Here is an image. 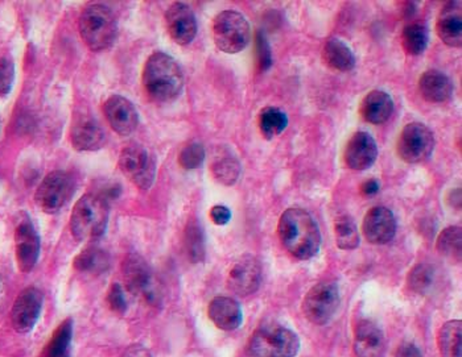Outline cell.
<instances>
[{
  "instance_id": "6da1fadb",
  "label": "cell",
  "mask_w": 462,
  "mask_h": 357,
  "mask_svg": "<svg viewBox=\"0 0 462 357\" xmlns=\"http://www.w3.org/2000/svg\"><path fill=\"white\" fill-rule=\"evenodd\" d=\"M277 234L285 249L299 260H309L320 251V228L305 209H285Z\"/></svg>"
},
{
  "instance_id": "7a4b0ae2",
  "label": "cell",
  "mask_w": 462,
  "mask_h": 357,
  "mask_svg": "<svg viewBox=\"0 0 462 357\" xmlns=\"http://www.w3.org/2000/svg\"><path fill=\"white\" fill-rule=\"evenodd\" d=\"M143 86L156 102L175 100L184 88V76L175 58L156 52L145 62L143 69Z\"/></svg>"
},
{
  "instance_id": "3957f363",
  "label": "cell",
  "mask_w": 462,
  "mask_h": 357,
  "mask_svg": "<svg viewBox=\"0 0 462 357\" xmlns=\"http://www.w3.org/2000/svg\"><path fill=\"white\" fill-rule=\"evenodd\" d=\"M108 223V206L96 194H85L74 205L71 217V231L77 242L97 240L103 236Z\"/></svg>"
},
{
  "instance_id": "277c9868",
  "label": "cell",
  "mask_w": 462,
  "mask_h": 357,
  "mask_svg": "<svg viewBox=\"0 0 462 357\" xmlns=\"http://www.w3.org/2000/svg\"><path fill=\"white\" fill-rule=\"evenodd\" d=\"M80 33L83 43L94 52L106 51L115 43L118 21L111 9L102 4H91L80 18Z\"/></svg>"
},
{
  "instance_id": "5b68a950",
  "label": "cell",
  "mask_w": 462,
  "mask_h": 357,
  "mask_svg": "<svg viewBox=\"0 0 462 357\" xmlns=\"http://www.w3.org/2000/svg\"><path fill=\"white\" fill-rule=\"evenodd\" d=\"M251 357H294L300 349L299 336L279 324L260 326L249 340Z\"/></svg>"
},
{
  "instance_id": "8992f818",
  "label": "cell",
  "mask_w": 462,
  "mask_h": 357,
  "mask_svg": "<svg viewBox=\"0 0 462 357\" xmlns=\"http://www.w3.org/2000/svg\"><path fill=\"white\" fill-rule=\"evenodd\" d=\"M125 286L133 296H140L150 305L160 302V288L148 262L136 253H130L122 262Z\"/></svg>"
},
{
  "instance_id": "52a82bcc",
  "label": "cell",
  "mask_w": 462,
  "mask_h": 357,
  "mask_svg": "<svg viewBox=\"0 0 462 357\" xmlns=\"http://www.w3.org/2000/svg\"><path fill=\"white\" fill-rule=\"evenodd\" d=\"M214 43L227 54L242 52L251 38L249 21L237 11H223L213 23Z\"/></svg>"
},
{
  "instance_id": "ba28073f",
  "label": "cell",
  "mask_w": 462,
  "mask_h": 357,
  "mask_svg": "<svg viewBox=\"0 0 462 357\" xmlns=\"http://www.w3.org/2000/svg\"><path fill=\"white\" fill-rule=\"evenodd\" d=\"M118 165L123 175L139 189L148 190L156 175V162L148 149L133 144L125 147L118 160Z\"/></svg>"
},
{
  "instance_id": "9c48e42d",
  "label": "cell",
  "mask_w": 462,
  "mask_h": 357,
  "mask_svg": "<svg viewBox=\"0 0 462 357\" xmlns=\"http://www.w3.org/2000/svg\"><path fill=\"white\" fill-rule=\"evenodd\" d=\"M339 305L337 285L332 282H320L307 293L302 301V313L309 322L324 326L329 322Z\"/></svg>"
},
{
  "instance_id": "30bf717a",
  "label": "cell",
  "mask_w": 462,
  "mask_h": 357,
  "mask_svg": "<svg viewBox=\"0 0 462 357\" xmlns=\"http://www.w3.org/2000/svg\"><path fill=\"white\" fill-rule=\"evenodd\" d=\"M398 155L409 164H418L432 155L435 149V135L421 123L407 124L400 132Z\"/></svg>"
},
{
  "instance_id": "8fae6325",
  "label": "cell",
  "mask_w": 462,
  "mask_h": 357,
  "mask_svg": "<svg viewBox=\"0 0 462 357\" xmlns=\"http://www.w3.org/2000/svg\"><path fill=\"white\" fill-rule=\"evenodd\" d=\"M73 192L74 182L71 175L56 170L46 175L36 190V205L46 214H56L71 200Z\"/></svg>"
},
{
  "instance_id": "7c38bea8",
  "label": "cell",
  "mask_w": 462,
  "mask_h": 357,
  "mask_svg": "<svg viewBox=\"0 0 462 357\" xmlns=\"http://www.w3.org/2000/svg\"><path fill=\"white\" fill-rule=\"evenodd\" d=\"M262 282V265L257 257L252 254H243L232 264L229 276L227 286L232 293L240 296L254 294Z\"/></svg>"
},
{
  "instance_id": "4fadbf2b",
  "label": "cell",
  "mask_w": 462,
  "mask_h": 357,
  "mask_svg": "<svg viewBox=\"0 0 462 357\" xmlns=\"http://www.w3.org/2000/svg\"><path fill=\"white\" fill-rule=\"evenodd\" d=\"M44 296L36 288L24 289L15 299L11 310L12 327L20 333L32 331L43 309Z\"/></svg>"
},
{
  "instance_id": "5bb4252c",
  "label": "cell",
  "mask_w": 462,
  "mask_h": 357,
  "mask_svg": "<svg viewBox=\"0 0 462 357\" xmlns=\"http://www.w3.org/2000/svg\"><path fill=\"white\" fill-rule=\"evenodd\" d=\"M15 252L19 269L29 273L35 268L40 254V237L31 219L26 217L19 222L15 231Z\"/></svg>"
},
{
  "instance_id": "9a60e30c",
  "label": "cell",
  "mask_w": 462,
  "mask_h": 357,
  "mask_svg": "<svg viewBox=\"0 0 462 357\" xmlns=\"http://www.w3.org/2000/svg\"><path fill=\"white\" fill-rule=\"evenodd\" d=\"M362 231L366 240L371 244H387L396 234V219L391 209L376 206L364 215Z\"/></svg>"
},
{
  "instance_id": "2e32d148",
  "label": "cell",
  "mask_w": 462,
  "mask_h": 357,
  "mask_svg": "<svg viewBox=\"0 0 462 357\" xmlns=\"http://www.w3.org/2000/svg\"><path fill=\"white\" fill-rule=\"evenodd\" d=\"M107 122L120 136H128L139 124V115L135 105L122 95L110 96L103 105Z\"/></svg>"
},
{
  "instance_id": "e0dca14e",
  "label": "cell",
  "mask_w": 462,
  "mask_h": 357,
  "mask_svg": "<svg viewBox=\"0 0 462 357\" xmlns=\"http://www.w3.org/2000/svg\"><path fill=\"white\" fill-rule=\"evenodd\" d=\"M165 24L170 38L178 45L190 44L196 37V16L184 3H175L169 7L165 14Z\"/></svg>"
},
{
  "instance_id": "ac0fdd59",
  "label": "cell",
  "mask_w": 462,
  "mask_h": 357,
  "mask_svg": "<svg viewBox=\"0 0 462 357\" xmlns=\"http://www.w3.org/2000/svg\"><path fill=\"white\" fill-rule=\"evenodd\" d=\"M378 157V147L373 136L367 132H356L347 141L344 158L353 170H366L374 165Z\"/></svg>"
},
{
  "instance_id": "d6986e66",
  "label": "cell",
  "mask_w": 462,
  "mask_h": 357,
  "mask_svg": "<svg viewBox=\"0 0 462 357\" xmlns=\"http://www.w3.org/2000/svg\"><path fill=\"white\" fill-rule=\"evenodd\" d=\"M354 352L356 357H383L386 338L382 330L370 321L358 323L354 331Z\"/></svg>"
},
{
  "instance_id": "ffe728a7",
  "label": "cell",
  "mask_w": 462,
  "mask_h": 357,
  "mask_svg": "<svg viewBox=\"0 0 462 357\" xmlns=\"http://www.w3.org/2000/svg\"><path fill=\"white\" fill-rule=\"evenodd\" d=\"M71 140L74 149L80 152H93L105 145L106 135L96 119L82 116L71 127Z\"/></svg>"
},
{
  "instance_id": "44dd1931",
  "label": "cell",
  "mask_w": 462,
  "mask_h": 357,
  "mask_svg": "<svg viewBox=\"0 0 462 357\" xmlns=\"http://www.w3.org/2000/svg\"><path fill=\"white\" fill-rule=\"evenodd\" d=\"M437 35L444 44L452 48L462 44V14L461 1H448L441 9L437 23Z\"/></svg>"
},
{
  "instance_id": "7402d4cb",
  "label": "cell",
  "mask_w": 462,
  "mask_h": 357,
  "mask_svg": "<svg viewBox=\"0 0 462 357\" xmlns=\"http://www.w3.org/2000/svg\"><path fill=\"white\" fill-rule=\"evenodd\" d=\"M210 321L223 331H234L242 324V310L230 296H215L207 307Z\"/></svg>"
},
{
  "instance_id": "603a6c76",
  "label": "cell",
  "mask_w": 462,
  "mask_h": 357,
  "mask_svg": "<svg viewBox=\"0 0 462 357\" xmlns=\"http://www.w3.org/2000/svg\"><path fill=\"white\" fill-rule=\"evenodd\" d=\"M421 96L431 103L446 102L453 94V83L438 70H428L419 81Z\"/></svg>"
},
{
  "instance_id": "cb8c5ba5",
  "label": "cell",
  "mask_w": 462,
  "mask_h": 357,
  "mask_svg": "<svg viewBox=\"0 0 462 357\" xmlns=\"http://www.w3.org/2000/svg\"><path fill=\"white\" fill-rule=\"evenodd\" d=\"M394 111L391 96L381 90L370 91L364 96L359 113L364 120L371 124H383L390 119Z\"/></svg>"
},
{
  "instance_id": "d4e9b609",
  "label": "cell",
  "mask_w": 462,
  "mask_h": 357,
  "mask_svg": "<svg viewBox=\"0 0 462 357\" xmlns=\"http://www.w3.org/2000/svg\"><path fill=\"white\" fill-rule=\"evenodd\" d=\"M325 63L337 71H350L356 66V57L351 49L338 38H330L322 51Z\"/></svg>"
},
{
  "instance_id": "484cf974",
  "label": "cell",
  "mask_w": 462,
  "mask_h": 357,
  "mask_svg": "<svg viewBox=\"0 0 462 357\" xmlns=\"http://www.w3.org/2000/svg\"><path fill=\"white\" fill-rule=\"evenodd\" d=\"M461 321L445 323L437 333V344L443 357H461Z\"/></svg>"
},
{
  "instance_id": "4316f807",
  "label": "cell",
  "mask_w": 462,
  "mask_h": 357,
  "mask_svg": "<svg viewBox=\"0 0 462 357\" xmlns=\"http://www.w3.org/2000/svg\"><path fill=\"white\" fill-rule=\"evenodd\" d=\"M110 265L108 254L105 251L90 247L78 253L73 262L74 269L81 273H90V274H99L106 271Z\"/></svg>"
},
{
  "instance_id": "83f0119b",
  "label": "cell",
  "mask_w": 462,
  "mask_h": 357,
  "mask_svg": "<svg viewBox=\"0 0 462 357\" xmlns=\"http://www.w3.org/2000/svg\"><path fill=\"white\" fill-rule=\"evenodd\" d=\"M429 33L428 28L421 23H412L404 26L401 32V46L409 56H420L426 52Z\"/></svg>"
},
{
  "instance_id": "f1b7e54d",
  "label": "cell",
  "mask_w": 462,
  "mask_h": 357,
  "mask_svg": "<svg viewBox=\"0 0 462 357\" xmlns=\"http://www.w3.org/2000/svg\"><path fill=\"white\" fill-rule=\"evenodd\" d=\"M437 251L445 259L454 262H461L462 231L460 227H448L437 237Z\"/></svg>"
},
{
  "instance_id": "f546056e",
  "label": "cell",
  "mask_w": 462,
  "mask_h": 357,
  "mask_svg": "<svg viewBox=\"0 0 462 357\" xmlns=\"http://www.w3.org/2000/svg\"><path fill=\"white\" fill-rule=\"evenodd\" d=\"M288 125V116L276 107H266L259 113V128L266 139H272L284 131Z\"/></svg>"
},
{
  "instance_id": "4dcf8cb0",
  "label": "cell",
  "mask_w": 462,
  "mask_h": 357,
  "mask_svg": "<svg viewBox=\"0 0 462 357\" xmlns=\"http://www.w3.org/2000/svg\"><path fill=\"white\" fill-rule=\"evenodd\" d=\"M336 243L339 249L353 251L359 245V232L354 220L350 217H339L334 223Z\"/></svg>"
},
{
  "instance_id": "1f68e13d",
  "label": "cell",
  "mask_w": 462,
  "mask_h": 357,
  "mask_svg": "<svg viewBox=\"0 0 462 357\" xmlns=\"http://www.w3.org/2000/svg\"><path fill=\"white\" fill-rule=\"evenodd\" d=\"M184 245L188 257L192 262H202L205 260L204 231L197 222H189L185 228Z\"/></svg>"
},
{
  "instance_id": "d6a6232c",
  "label": "cell",
  "mask_w": 462,
  "mask_h": 357,
  "mask_svg": "<svg viewBox=\"0 0 462 357\" xmlns=\"http://www.w3.org/2000/svg\"><path fill=\"white\" fill-rule=\"evenodd\" d=\"M73 333V322L71 318L65 319L53 332L52 339L45 349L44 357H63L69 347Z\"/></svg>"
},
{
  "instance_id": "836d02e7",
  "label": "cell",
  "mask_w": 462,
  "mask_h": 357,
  "mask_svg": "<svg viewBox=\"0 0 462 357\" xmlns=\"http://www.w3.org/2000/svg\"><path fill=\"white\" fill-rule=\"evenodd\" d=\"M435 277V269L431 265L421 262L409 270L407 285L412 291L418 294H426L433 286Z\"/></svg>"
},
{
  "instance_id": "e575fe53",
  "label": "cell",
  "mask_w": 462,
  "mask_h": 357,
  "mask_svg": "<svg viewBox=\"0 0 462 357\" xmlns=\"http://www.w3.org/2000/svg\"><path fill=\"white\" fill-rule=\"evenodd\" d=\"M212 172H213L214 178L218 182L230 186V185L237 182V180L240 178V162L234 157L223 156L214 161V164L212 165Z\"/></svg>"
},
{
  "instance_id": "d590c367",
  "label": "cell",
  "mask_w": 462,
  "mask_h": 357,
  "mask_svg": "<svg viewBox=\"0 0 462 357\" xmlns=\"http://www.w3.org/2000/svg\"><path fill=\"white\" fill-rule=\"evenodd\" d=\"M205 160V149L198 143H192L180 152L178 164L187 170H193L202 165Z\"/></svg>"
},
{
  "instance_id": "8d00e7d4",
  "label": "cell",
  "mask_w": 462,
  "mask_h": 357,
  "mask_svg": "<svg viewBox=\"0 0 462 357\" xmlns=\"http://www.w3.org/2000/svg\"><path fill=\"white\" fill-rule=\"evenodd\" d=\"M15 81V63L9 56L0 57V98L9 95Z\"/></svg>"
},
{
  "instance_id": "74e56055",
  "label": "cell",
  "mask_w": 462,
  "mask_h": 357,
  "mask_svg": "<svg viewBox=\"0 0 462 357\" xmlns=\"http://www.w3.org/2000/svg\"><path fill=\"white\" fill-rule=\"evenodd\" d=\"M257 57H258V66L260 71H266L271 68L272 54L266 36L262 32L257 33Z\"/></svg>"
},
{
  "instance_id": "f35d334b",
  "label": "cell",
  "mask_w": 462,
  "mask_h": 357,
  "mask_svg": "<svg viewBox=\"0 0 462 357\" xmlns=\"http://www.w3.org/2000/svg\"><path fill=\"white\" fill-rule=\"evenodd\" d=\"M107 304L111 311L116 314H123L127 309V304H125V294H123V289L119 284H113L108 291H107Z\"/></svg>"
},
{
  "instance_id": "ab89813d",
  "label": "cell",
  "mask_w": 462,
  "mask_h": 357,
  "mask_svg": "<svg viewBox=\"0 0 462 357\" xmlns=\"http://www.w3.org/2000/svg\"><path fill=\"white\" fill-rule=\"evenodd\" d=\"M210 218L214 224L225 226L230 222L231 211L226 206H214L213 209H210Z\"/></svg>"
},
{
  "instance_id": "60d3db41",
  "label": "cell",
  "mask_w": 462,
  "mask_h": 357,
  "mask_svg": "<svg viewBox=\"0 0 462 357\" xmlns=\"http://www.w3.org/2000/svg\"><path fill=\"white\" fill-rule=\"evenodd\" d=\"M395 357H423V355H421L419 347H416L415 344L403 343L396 351Z\"/></svg>"
},
{
  "instance_id": "b9f144b4",
  "label": "cell",
  "mask_w": 462,
  "mask_h": 357,
  "mask_svg": "<svg viewBox=\"0 0 462 357\" xmlns=\"http://www.w3.org/2000/svg\"><path fill=\"white\" fill-rule=\"evenodd\" d=\"M120 357H152V355L151 352L145 347L139 346V344H133L125 349Z\"/></svg>"
},
{
  "instance_id": "7bdbcfd3",
  "label": "cell",
  "mask_w": 462,
  "mask_h": 357,
  "mask_svg": "<svg viewBox=\"0 0 462 357\" xmlns=\"http://www.w3.org/2000/svg\"><path fill=\"white\" fill-rule=\"evenodd\" d=\"M379 183L375 180H370V181H366V182L362 183L361 186V192L364 195H374L376 192H379Z\"/></svg>"
},
{
  "instance_id": "ee69618b",
  "label": "cell",
  "mask_w": 462,
  "mask_h": 357,
  "mask_svg": "<svg viewBox=\"0 0 462 357\" xmlns=\"http://www.w3.org/2000/svg\"><path fill=\"white\" fill-rule=\"evenodd\" d=\"M63 357H69V355H68V353H66V355H65V356H63Z\"/></svg>"
}]
</instances>
